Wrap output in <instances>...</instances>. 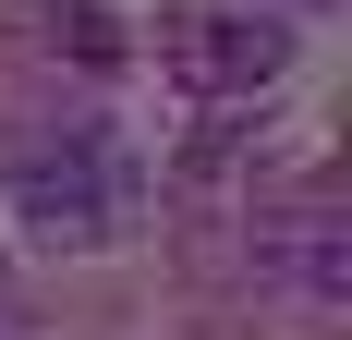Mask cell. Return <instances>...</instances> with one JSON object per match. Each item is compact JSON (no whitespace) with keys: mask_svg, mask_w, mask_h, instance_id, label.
Here are the masks:
<instances>
[{"mask_svg":"<svg viewBox=\"0 0 352 340\" xmlns=\"http://www.w3.org/2000/svg\"><path fill=\"white\" fill-rule=\"evenodd\" d=\"M0 304H12V279H0Z\"/></svg>","mask_w":352,"mask_h":340,"instance_id":"5b68a950","label":"cell"},{"mask_svg":"<svg viewBox=\"0 0 352 340\" xmlns=\"http://www.w3.org/2000/svg\"><path fill=\"white\" fill-rule=\"evenodd\" d=\"M0 195H12V219H25L49 255H98V243H122L134 170L109 158L98 134H25L12 158H0Z\"/></svg>","mask_w":352,"mask_h":340,"instance_id":"6da1fadb","label":"cell"},{"mask_svg":"<svg viewBox=\"0 0 352 340\" xmlns=\"http://www.w3.org/2000/svg\"><path fill=\"white\" fill-rule=\"evenodd\" d=\"M25 12H36L49 49H73V61H122V36L98 25V0H25Z\"/></svg>","mask_w":352,"mask_h":340,"instance_id":"277c9868","label":"cell"},{"mask_svg":"<svg viewBox=\"0 0 352 340\" xmlns=\"http://www.w3.org/2000/svg\"><path fill=\"white\" fill-rule=\"evenodd\" d=\"M158 49H170L182 98L231 109V98H267V85H280V61H292V25H280V12H231V0H170Z\"/></svg>","mask_w":352,"mask_h":340,"instance_id":"7a4b0ae2","label":"cell"},{"mask_svg":"<svg viewBox=\"0 0 352 340\" xmlns=\"http://www.w3.org/2000/svg\"><path fill=\"white\" fill-rule=\"evenodd\" d=\"M255 268L280 279V292H304V304H340V279H352V255H340V206L328 195H292L267 231H255Z\"/></svg>","mask_w":352,"mask_h":340,"instance_id":"3957f363","label":"cell"}]
</instances>
